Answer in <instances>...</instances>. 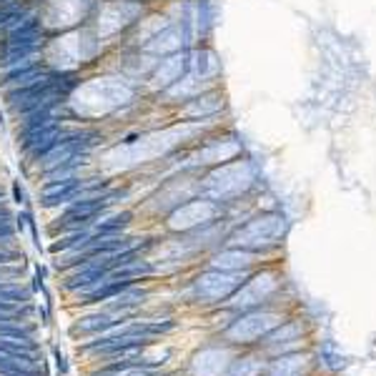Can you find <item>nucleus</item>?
Wrapping results in <instances>:
<instances>
[{
	"label": "nucleus",
	"mask_w": 376,
	"mask_h": 376,
	"mask_svg": "<svg viewBox=\"0 0 376 376\" xmlns=\"http://www.w3.org/2000/svg\"><path fill=\"white\" fill-rule=\"evenodd\" d=\"M110 203H113L110 198H83V201H75L73 208L60 218V226H63V228H78V231H80L83 224L93 221V218H96L100 211H105Z\"/></svg>",
	"instance_id": "nucleus-1"
},
{
	"label": "nucleus",
	"mask_w": 376,
	"mask_h": 376,
	"mask_svg": "<svg viewBox=\"0 0 376 376\" xmlns=\"http://www.w3.org/2000/svg\"><path fill=\"white\" fill-rule=\"evenodd\" d=\"M93 186V183H80L78 178H63V181H53L46 186L43 191V203L46 206H55V203H65V201H73V198L80 196L83 188Z\"/></svg>",
	"instance_id": "nucleus-2"
},
{
	"label": "nucleus",
	"mask_w": 376,
	"mask_h": 376,
	"mask_svg": "<svg viewBox=\"0 0 376 376\" xmlns=\"http://www.w3.org/2000/svg\"><path fill=\"white\" fill-rule=\"evenodd\" d=\"M55 125H58V118H53L50 113L48 116H38V118H25L23 121V128H20V146L28 150L35 141H40Z\"/></svg>",
	"instance_id": "nucleus-3"
},
{
	"label": "nucleus",
	"mask_w": 376,
	"mask_h": 376,
	"mask_svg": "<svg viewBox=\"0 0 376 376\" xmlns=\"http://www.w3.org/2000/svg\"><path fill=\"white\" fill-rule=\"evenodd\" d=\"M130 224V213H121V216H113L108 218L105 224L98 226V236H110V233H121V228H125Z\"/></svg>",
	"instance_id": "nucleus-4"
},
{
	"label": "nucleus",
	"mask_w": 376,
	"mask_h": 376,
	"mask_svg": "<svg viewBox=\"0 0 376 376\" xmlns=\"http://www.w3.org/2000/svg\"><path fill=\"white\" fill-rule=\"evenodd\" d=\"M13 258H18L15 251H8V249H0V263H10Z\"/></svg>",
	"instance_id": "nucleus-5"
},
{
	"label": "nucleus",
	"mask_w": 376,
	"mask_h": 376,
	"mask_svg": "<svg viewBox=\"0 0 376 376\" xmlns=\"http://www.w3.org/2000/svg\"><path fill=\"white\" fill-rule=\"evenodd\" d=\"M0 376H38V374H0Z\"/></svg>",
	"instance_id": "nucleus-6"
}]
</instances>
